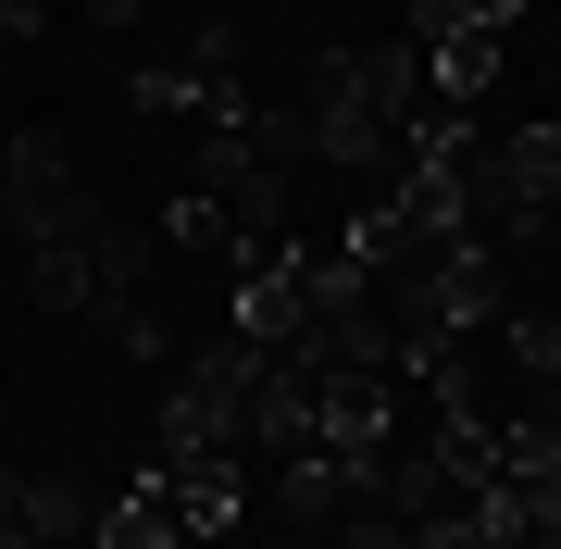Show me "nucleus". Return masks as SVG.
<instances>
[{"label": "nucleus", "instance_id": "9b49d317", "mask_svg": "<svg viewBox=\"0 0 561 549\" xmlns=\"http://www.w3.org/2000/svg\"><path fill=\"white\" fill-rule=\"evenodd\" d=\"M0 549H38V537H25V474L13 462H0Z\"/></svg>", "mask_w": 561, "mask_h": 549}, {"label": "nucleus", "instance_id": "ddd939ff", "mask_svg": "<svg viewBox=\"0 0 561 549\" xmlns=\"http://www.w3.org/2000/svg\"><path fill=\"white\" fill-rule=\"evenodd\" d=\"M88 25H101V38H125V25H138V0H76Z\"/></svg>", "mask_w": 561, "mask_h": 549}, {"label": "nucleus", "instance_id": "2eb2a0df", "mask_svg": "<svg viewBox=\"0 0 561 549\" xmlns=\"http://www.w3.org/2000/svg\"><path fill=\"white\" fill-rule=\"evenodd\" d=\"M537 425H549V437H561V387H537Z\"/></svg>", "mask_w": 561, "mask_h": 549}, {"label": "nucleus", "instance_id": "f257e3e1", "mask_svg": "<svg viewBox=\"0 0 561 549\" xmlns=\"http://www.w3.org/2000/svg\"><path fill=\"white\" fill-rule=\"evenodd\" d=\"M275 350L250 338H213L201 363H187L175 387H162V425H150V462H213V449H250V387Z\"/></svg>", "mask_w": 561, "mask_h": 549}, {"label": "nucleus", "instance_id": "20e7f679", "mask_svg": "<svg viewBox=\"0 0 561 549\" xmlns=\"http://www.w3.org/2000/svg\"><path fill=\"white\" fill-rule=\"evenodd\" d=\"M412 62H424V101L437 113H474L500 88V25H474L461 0H412Z\"/></svg>", "mask_w": 561, "mask_h": 549}, {"label": "nucleus", "instance_id": "6e6552de", "mask_svg": "<svg viewBox=\"0 0 561 549\" xmlns=\"http://www.w3.org/2000/svg\"><path fill=\"white\" fill-rule=\"evenodd\" d=\"M162 238H175L187 263H238V250H250V238H238V213H225L213 187H175V201H162Z\"/></svg>", "mask_w": 561, "mask_h": 549}, {"label": "nucleus", "instance_id": "9d476101", "mask_svg": "<svg viewBox=\"0 0 561 549\" xmlns=\"http://www.w3.org/2000/svg\"><path fill=\"white\" fill-rule=\"evenodd\" d=\"M412 549H500V537L474 525V500H449V512H424V525H412Z\"/></svg>", "mask_w": 561, "mask_h": 549}, {"label": "nucleus", "instance_id": "39448f33", "mask_svg": "<svg viewBox=\"0 0 561 549\" xmlns=\"http://www.w3.org/2000/svg\"><path fill=\"white\" fill-rule=\"evenodd\" d=\"M350 500H362V462H337V449H287V462L262 474V512H275L287 537H324Z\"/></svg>", "mask_w": 561, "mask_h": 549}, {"label": "nucleus", "instance_id": "7ed1b4c3", "mask_svg": "<svg viewBox=\"0 0 561 549\" xmlns=\"http://www.w3.org/2000/svg\"><path fill=\"white\" fill-rule=\"evenodd\" d=\"M387 437H400V375L387 363H312V449L362 462V488H375Z\"/></svg>", "mask_w": 561, "mask_h": 549}, {"label": "nucleus", "instance_id": "0eeeda50", "mask_svg": "<svg viewBox=\"0 0 561 549\" xmlns=\"http://www.w3.org/2000/svg\"><path fill=\"white\" fill-rule=\"evenodd\" d=\"M25 537L38 549H88L101 537V500H88L76 474H25Z\"/></svg>", "mask_w": 561, "mask_h": 549}, {"label": "nucleus", "instance_id": "4468645a", "mask_svg": "<svg viewBox=\"0 0 561 549\" xmlns=\"http://www.w3.org/2000/svg\"><path fill=\"white\" fill-rule=\"evenodd\" d=\"M461 13H474V25H500V38H512V25H524V0H461Z\"/></svg>", "mask_w": 561, "mask_h": 549}, {"label": "nucleus", "instance_id": "1a4fd4ad", "mask_svg": "<svg viewBox=\"0 0 561 549\" xmlns=\"http://www.w3.org/2000/svg\"><path fill=\"white\" fill-rule=\"evenodd\" d=\"M500 350H512V375H537V387H561V325H549V312H524V325H512Z\"/></svg>", "mask_w": 561, "mask_h": 549}, {"label": "nucleus", "instance_id": "f03ea898", "mask_svg": "<svg viewBox=\"0 0 561 549\" xmlns=\"http://www.w3.org/2000/svg\"><path fill=\"white\" fill-rule=\"evenodd\" d=\"M0 225H13L25 250H62V238H101V187H76V163H62L50 125H13L0 138Z\"/></svg>", "mask_w": 561, "mask_h": 549}, {"label": "nucleus", "instance_id": "f8f14e48", "mask_svg": "<svg viewBox=\"0 0 561 549\" xmlns=\"http://www.w3.org/2000/svg\"><path fill=\"white\" fill-rule=\"evenodd\" d=\"M38 25H50L38 0H0V50H25V38H38Z\"/></svg>", "mask_w": 561, "mask_h": 549}, {"label": "nucleus", "instance_id": "423d86ee", "mask_svg": "<svg viewBox=\"0 0 561 549\" xmlns=\"http://www.w3.org/2000/svg\"><path fill=\"white\" fill-rule=\"evenodd\" d=\"M88 549H187V512H175V474H138V488H113L101 500V537H88Z\"/></svg>", "mask_w": 561, "mask_h": 549}]
</instances>
